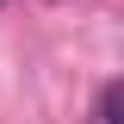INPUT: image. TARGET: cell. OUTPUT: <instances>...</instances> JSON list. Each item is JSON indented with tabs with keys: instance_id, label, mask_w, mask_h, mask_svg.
Listing matches in <instances>:
<instances>
[{
	"instance_id": "1",
	"label": "cell",
	"mask_w": 124,
	"mask_h": 124,
	"mask_svg": "<svg viewBox=\"0 0 124 124\" xmlns=\"http://www.w3.org/2000/svg\"><path fill=\"white\" fill-rule=\"evenodd\" d=\"M93 124H118V81L99 87V99H93Z\"/></svg>"
}]
</instances>
